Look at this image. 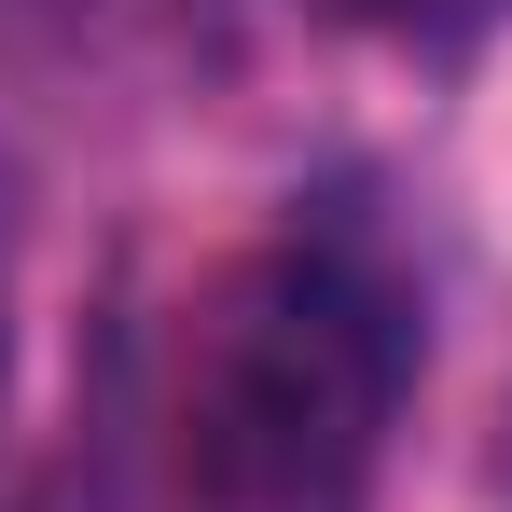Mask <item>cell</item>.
I'll list each match as a JSON object with an SVG mask.
<instances>
[{"instance_id": "3", "label": "cell", "mask_w": 512, "mask_h": 512, "mask_svg": "<svg viewBox=\"0 0 512 512\" xmlns=\"http://www.w3.org/2000/svg\"><path fill=\"white\" fill-rule=\"evenodd\" d=\"M0 388H14V319H0Z\"/></svg>"}, {"instance_id": "1", "label": "cell", "mask_w": 512, "mask_h": 512, "mask_svg": "<svg viewBox=\"0 0 512 512\" xmlns=\"http://www.w3.org/2000/svg\"><path fill=\"white\" fill-rule=\"evenodd\" d=\"M429 305L374 194H291L180 319L167 457L194 512H374L388 429L416 402Z\"/></svg>"}, {"instance_id": "2", "label": "cell", "mask_w": 512, "mask_h": 512, "mask_svg": "<svg viewBox=\"0 0 512 512\" xmlns=\"http://www.w3.org/2000/svg\"><path fill=\"white\" fill-rule=\"evenodd\" d=\"M319 28H360V42H388V56H429V70H457V56H485L512 28V0H305Z\"/></svg>"}]
</instances>
